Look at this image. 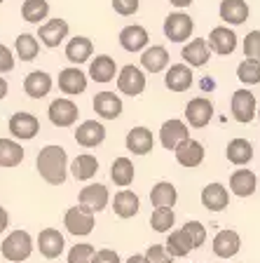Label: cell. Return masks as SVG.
<instances>
[{"label": "cell", "instance_id": "cell-1", "mask_svg": "<svg viewBox=\"0 0 260 263\" xmlns=\"http://www.w3.org/2000/svg\"><path fill=\"white\" fill-rule=\"evenodd\" d=\"M35 170H38L40 179L49 186H61L68 179V155H66L64 146L49 143L35 158Z\"/></svg>", "mask_w": 260, "mask_h": 263}, {"label": "cell", "instance_id": "cell-2", "mask_svg": "<svg viewBox=\"0 0 260 263\" xmlns=\"http://www.w3.org/2000/svg\"><path fill=\"white\" fill-rule=\"evenodd\" d=\"M33 247H35V242H33L28 230H12L0 245V254L10 263H22L33 254Z\"/></svg>", "mask_w": 260, "mask_h": 263}, {"label": "cell", "instance_id": "cell-3", "mask_svg": "<svg viewBox=\"0 0 260 263\" xmlns=\"http://www.w3.org/2000/svg\"><path fill=\"white\" fill-rule=\"evenodd\" d=\"M148 87V78L146 71L141 66L127 64L117 71V89L119 94H127V97H141Z\"/></svg>", "mask_w": 260, "mask_h": 263}, {"label": "cell", "instance_id": "cell-4", "mask_svg": "<svg viewBox=\"0 0 260 263\" xmlns=\"http://www.w3.org/2000/svg\"><path fill=\"white\" fill-rule=\"evenodd\" d=\"M64 226L71 235L87 237L94 230V212H89V209L82 207V204L68 207L64 214Z\"/></svg>", "mask_w": 260, "mask_h": 263}, {"label": "cell", "instance_id": "cell-5", "mask_svg": "<svg viewBox=\"0 0 260 263\" xmlns=\"http://www.w3.org/2000/svg\"><path fill=\"white\" fill-rule=\"evenodd\" d=\"M77 115H80V108L71 97L54 99L47 108V118L54 127H73L77 122Z\"/></svg>", "mask_w": 260, "mask_h": 263}, {"label": "cell", "instance_id": "cell-6", "mask_svg": "<svg viewBox=\"0 0 260 263\" xmlns=\"http://www.w3.org/2000/svg\"><path fill=\"white\" fill-rule=\"evenodd\" d=\"M162 31L167 35V40H171V43H185V40H190L192 31H195V22L185 12H171L164 19Z\"/></svg>", "mask_w": 260, "mask_h": 263}, {"label": "cell", "instance_id": "cell-7", "mask_svg": "<svg viewBox=\"0 0 260 263\" xmlns=\"http://www.w3.org/2000/svg\"><path fill=\"white\" fill-rule=\"evenodd\" d=\"M7 129H10L12 139H16V141H31V139L38 137L40 120L33 113L19 110V113H12L10 122H7Z\"/></svg>", "mask_w": 260, "mask_h": 263}, {"label": "cell", "instance_id": "cell-8", "mask_svg": "<svg viewBox=\"0 0 260 263\" xmlns=\"http://www.w3.org/2000/svg\"><path fill=\"white\" fill-rule=\"evenodd\" d=\"M230 110H232V118L242 125H249L251 120L258 113V101H255V94L251 89H237L232 94V101H230Z\"/></svg>", "mask_w": 260, "mask_h": 263}, {"label": "cell", "instance_id": "cell-9", "mask_svg": "<svg viewBox=\"0 0 260 263\" xmlns=\"http://www.w3.org/2000/svg\"><path fill=\"white\" fill-rule=\"evenodd\" d=\"M213 101L206 97H195L190 99L188 106H185V122H188L190 127H195V129H202V127H206L209 122H211L213 118Z\"/></svg>", "mask_w": 260, "mask_h": 263}, {"label": "cell", "instance_id": "cell-10", "mask_svg": "<svg viewBox=\"0 0 260 263\" xmlns=\"http://www.w3.org/2000/svg\"><path fill=\"white\" fill-rule=\"evenodd\" d=\"M68 31H71L68 22H66V19H59V16H54V19H47V22L40 24L38 35H35V38H40V43H43L45 47L54 49V47H59L66 38H68Z\"/></svg>", "mask_w": 260, "mask_h": 263}, {"label": "cell", "instance_id": "cell-11", "mask_svg": "<svg viewBox=\"0 0 260 263\" xmlns=\"http://www.w3.org/2000/svg\"><path fill=\"white\" fill-rule=\"evenodd\" d=\"M77 202H80L82 207H87L89 212L98 214L110 204V193L103 183H87L80 191V195H77Z\"/></svg>", "mask_w": 260, "mask_h": 263}, {"label": "cell", "instance_id": "cell-12", "mask_svg": "<svg viewBox=\"0 0 260 263\" xmlns=\"http://www.w3.org/2000/svg\"><path fill=\"white\" fill-rule=\"evenodd\" d=\"M185 139H190L188 122L178 120V118H171V120L162 122V127H159V143H162V148L176 151V146L183 143Z\"/></svg>", "mask_w": 260, "mask_h": 263}, {"label": "cell", "instance_id": "cell-13", "mask_svg": "<svg viewBox=\"0 0 260 263\" xmlns=\"http://www.w3.org/2000/svg\"><path fill=\"white\" fill-rule=\"evenodd\" d=\"M173 155H176V162H178L181 167H185V170H195V167H199V164L204 162L206 151L197 139H185L183 143L176 146Z\"/></svg>", "mask_w": 260, "mask_h": 263}, {"label": "cell", "instance_id": "cell-14", "mask_svg": "<svg viewBox=\"0 0 260 263\" xmlns=\"http://www.w3.org/2000/svg\"><path fill=\"white\" fill-rule=\"evenodd\" d=\"M206 45H209V49L216 52L218 57H228L237 49V33L228 26H216V28H211V33H209Z\"/></svg>", "mask_w": 260, "mask_h": 263}, {"label": "cell", "instance_id": "cell-15", "mask_svg": "<svg viewBox=\"0 0 260 263\" xmlns=\"http://www.w3.org/2000/svg\"><path fill=\"white\" fill-rule=\"evenodd\" d=\"M35 247H38V252L43 254L45 258L54 261V258H59L61 254H64L66 240L56 228H43L40 230V235H38V240H35Z\"/></svg>", "mask_w": 260, "mask_h": 263}, {"label": "cell", "instance_id": "cell-16", "mask_svg": "<svg viewBox=\"0 0 260 263\" xmlns=\"http://www.w3.org/2000/svg\"><path fill=\"white\" fill-rule=\"evenodd\" d=\"M211 249L218 258H232V256H237L239 249H242V237H239V233L232 228L218 230L211 242Z\"/></svg>", "mask_w": 260, "mask_h": 263}, {"label": "cell", "instance_id": "cell-17", "mask_svg": "<svg viewBox=\"0 0 260 263\" xmlns=\"http://www.w3.org/2000/svg\"><path fill=\"white\" fill-rule=\"evenodd\" d=\"M87 82L89 78L85 71H80V66H68L59 73V89L68 97H80L87 89Z\"/></svg>", "mask_w": 260, "mask_h": 263}, {"label": "cell", "instance_id": "cell-18", "mask_svg": "<svg viewBox=\"0 0 260 263\" xmlns=\"http://www.w3.org/2000/svg\"><path fill=\"white\" fill-rule=\"evenodd\" d=\"M119 45H122V49H127V52H143V49L148 47V43H150V35H148V31L141 26V24H129V26H125L122 31H119Z\"/></svg>", "mask_w": 260, "mask_h": 263}, {"label": "cell", "instance_id": "cell-19", "mask_svg": "<svg viewBox=\"0 0 260 263\" xmlns=\"http://www.w3.org/2000/svg\"><path fill=\"white\" fill-rule=\"evenodd\" d=\"M199 200L209 212H223L225 207H230V191L223 186V183L213 181V183H206V186L202 188Z\"/></svg>", "mask_w": 260, "mask_h": 263}, {"label": "cell", "instance_id": "cell-20", "mask_svg": "<svg viewBox=\"0 0 260 263\" xmlns=\"http://www.w3.org/2000/svg\"><path fill=\"white\" fill-rule=\"evenodd\" d=\"M192 68H190L188 64H171L167 68V76H164V85H167V89H171V92L181 94V92H188L190 87H192Z\"/></svg>", "mask_w": 260, "mask_h": 263}, {"label": "cell", "instance_id": "cell-21", "mask_svg": "<svg viewBox=\"0 0 260 263\" xmlns=\"http://www.w3.org/2000/svg\"><path fill=\"white\" fill-rule=\"evenodd\" d=\"M92 106L101 120H117L119 115H122V108H125L119 94H115V92H98L94 97Z\"/></svg>", "mask_w": 260, "mask_h": 263}, {"label": "cell", "instance_id": "cell-22", "mask_svg": "<svg viewBox=\"0 0 260 263\" xmlns=\"http://www.w3.org/2000/svg\"><path fill=\"white\" fill-rule=\"evenodd\" d=\"M125 146L129 153L134 155H148L155 148V137H152V132L148 127H131L127 132V139H125Z\"/></svg>", "mask_w": 260, "mask_h": 263}, {"label": "cell", "instance_id": "cell-23", "mask_svg": "<svg viewBox=\"0 0 260 263\" xmlns=\"http://www.w3.org/2000/svg\"><path fill=\"white\" fill-rule=\"evenodd\" d=\"M75 141L82 148H96L106 141V127L98 120H85L75 129Z\"/></svg>", "mask_w": 260, "mask_h": 263}, {"label": "cell", "instance_id": "cell-24", "mask_svg": "<svg viewBox=\"0 0 260 263\" xmlns=\"http://www.w3.org/2000/svg\"><path fill=\"white\" fill-rule=\"evenodd\" d=\"M110 204H113L115 216H119V219H134L136 214H138V209H141V197L136 195L134 191H129V188H122L119 193H115Z\"/></svg>", "mask_w": 260, "mask_h": 263}, {"label": "cell", "instance_id": "cell-25", "mask_svg": "<svg viewBox=\"0 0 260 263\" xmlns=\"http://www.w3.org/2000/svg\"><path fill=\"white\" fill-rule=\"evenodd\" d=\"M141 68L146 73H162L169 68V49L164 45H148L141 52Z\"/></svg>", "mask_w": 260, "mask_h": 263}, {"label": "cell", "instance_id": "cell-26", "mask_svg": "<svg viewBox=\"0 0 260 263\" xmlns=\"http://www.w3.org/2000/svg\"><path fill=\"white\" fill-rule=\"evenodd\" d=\"M181 57H183V64H188L190 68H202L211 59V49L206 45V38H195L183 47Z\"/></svg>", "mask_w": 260, "mask_h": 263}, {"label": "cell", "instance_id": "cell-27", "mask_svg": "<svg viewBox=\"0 0 260 263\" xmlns=\"http://www.w3.org/2000/svg\"><path fill=\"white\" fill-rule=\"evenodd\" d=\"M218 14L221 19L225 22V26H239V24H244L249 19L251 10L246 5V0H221V5H218Z\"/></svg>", "mask_w": 260, "mask_h": 263}, {"label": "cell", "instance_id": "cell-28", "mask_svg": "<svg viewBox=\"0 0 260 263\" xmlns=\"http://www.w3.org/2000/svg\"><path fill=\"white\" fill-rule=\"evenodd\" d=\"M54 87V80L47 71H33L24 78V92L31 99H45Z\"/></svg>", "mask_w": 260, "mask_h": 263}, {"label": "cell", "instance_id": "cell-29", "mask_svg": "<svg viewBox=\"0 0 260 263\" xmlns=\"http://www.w3.org/2000/svg\"><path fill=\"white\" fill-rule=\"evenodd\" d=\"M87 78H92L94 82L106 85V82H110V80L117 78V64H115V59L108 57V54L94 57L92 64H89V73H87Z\"/></svg>", "mask_w": 260, "mask_h": 263}, {"label": "cell", "instance_id": "cell-30", "mask_svg": "<svg viewBox=\"0 0 260 263\" xmlns=\"http://www.w3.org/2000/svg\"><path fill=\"white\" fill-rule=\"evenodd\" d=\"M94 54V45L87 35H75V38L68 40L66 45V59L71 61L73 66H80L85 61H89Z\"/></svg>", "mask_w": 260, "mask_h": 263}, {"label": "cell", "instance_id": "cell-31", "mask_svg": "<svg viewBox=\"0 0 260 263\" xmlns=\"http://www.w3.org/2000/svg\"><path fill=\"white\" fill-rule=\"evenodd\" d=\"M258 188V179L251 170H234L230 176V193L237 197H251Z\"/></svg>", "mask_w": 260, "mask_h": 263}, {"label": "cell", "instance_id": "cell-32", "mask_svg": "<svg viewBox=\"0 0 260 263\" xmlns=\"http://www.w3.org/2000/svg\"><path fill=\"white\" fill-rule=\"evenodd\" d=\"M225 158H228V162L237 164V167H244V164H249L253 160V143L242 137L232 139L228 143V148H225Z\"/></svg>", "mask_w": 260, "mask_h": 263}, {"label": "cell", "instance_id": "cell-33", "mask_svg": "<svg viewBox=\"0 0 260 263\" xmlns=\"http://www.w3.org/2000/svg\"><path fill=\"white\" fill-rule=\"evenodd\" d=\"M150 202L155 209L157 207L173 209V204L178 202V191H176V186H173L171 181H157L150 191Z\"/></svg>", "mask_w": 260, "mask_h": 263}, {"label": "cell", "instance_id": "cell-34", "mask_svg": "<svg viewBox=\"0 0 260 263\" xmlns=\"http://www.w3.org/2000/svg\"><path fill=\"white\" fill-rule=\"evenodd\" d=\"M134 176H136V170H134V162L129 158H115L113 164H110V179H113L115 186L119 188H129L134 183Z\"/></svg>", "mask_w": 260, "mask_h": 263}, {"label": "cell", "instance_id": "cell-35", "mask_svg": "<svg viewBox=\"0 0 260 263\" xmlns=\"http://www.w3.org/2000/svg\"><path fill=\"white\" fill-rule=\"evenodd\" d=\"M68 172H71L77 181H89V179H94L98 172V160L89 153H80L68 164Z\"/></svg>", "mask_w": 260, "mask_h": 263}, {"label": "cell", "instance_id": "cell-36", "mask_svg": "<svg viewBox=\"0 0 260 263\" xmlns=\"http://www.w3.org/2000/svg\"><path fill=\"white\" fill-rule=\"evenodd\" d=\"M24 148L16 139H0V167H19L24 162Z\"/></svg>", "mask_w": 260, "mask_h": 263}, {"label": "cell", "instance_id": "cell-37", "mask_svg": "<svg viewBox=\"0 0 260 263\" xmlns=\"http://www.w3.org/2000/svg\"><path fill=\"white\" fill-rule=\"evenodd\" d=\"M164 249L169 252V256L183 258V256H188V254L192 252V242H190L188 233H185L183 228L169 230V237H167V242H164Z\"/></svg>", "mask_w": 260, "mask_h": 263}, {"label": "cell", "instance_id": "cell-38", "mask_svg": "<svg viewBox=\"0 0 260 263\" xmlns=\"http://www.w3.org/2000/svg\"><path fill=\"white\" fill-rule=\"evenodd\" d=\"M14 52L22 61H33L40 52V40L33 33H19L14 40Z\"/></svg>", "mask_w": 260, "mask_h": 263}, {"label": "cell", "instance_id": "cell-39", "mask_svg": "<svg viewBox=\"0 0 260 263\" xmlns=\"http://www.w3.org/2000/svg\"><path fill=\"white\" fill-rule=\"evenodd\" d=\"M22 16L28 24H43L49 16V3L47 0H24L22 5Z\"/></svg>", "mask_w": 260, "mask_h": 263}, {"label": "cell", "instance_id": "cell-40", "mask_svg": "<svg viewBox=\"0 0 260 263\" xmlns=\"http://www.w3.org/2000/svg\"><path fill=\"white\" fill-rule=\"evenodd\" d=\"M173 223H176V214H173V209H169V207L152 209L150 228L155 230V233H169V230H173Z\"/></svg>", "mask_w": 260, "mask_h": 263}, {"label": "cell", "instance_id": "cell-41", "mask_svg": "<svg viewBox=\"0 0 260 263\" xmlns=\"http://www.w3.org/2000/svg\"><path fill=\"white\" fill-rule=\"evenodd\" d=\"M237 78L242 85H260V61L255 59H244L237 66Z\"/></svg>", "mask_w": 260, "mask_h": 263}, {"label": "cell", "instance_id": "cell-42", "mask_svg": "<svg viewBox=\"0 0 260 263\" xmlns=\"http://www.w3.org/2000/svg\"><path fill=\"white\" fill-rule=\"evenodd\" d=\"M94 252H96V249H94L92 245H87V242L73 245L71 252H68V263H92Z\"/></svg>", "mask_w": 260, "mask_h": 263}, {"label": "cell", "instance_id": "cell-43", "mask_svg": "<svg viewBox=\"0 0 260 263\" xmlns=\"http://www.w3.org/2000/svg\"><path fill=\"white\" fill-rule=\"evenodd\" d=\"M183 230L188 233L190 242H192V249H199L206 242V228L202 221H188V223L183 226Z\"/></svg>", "mask_w": 260, "mask_h": 263}, {"label": "cell", "instance_id": "cell-44", "mask_svg": "<svg viewBox=\"0 0 260 263\" xmlns=\"http://www.w3.org/2000/svg\"><path fill=\"white\" fill-rule=\"evenodd\" d=\"M244 57H246V59L260 61V31L246 33V38H244Z\"/></svg>", "mask_w": 260, "mask_h": 263}, {"label": "cell", "instance_id": "cell-45", "mask_svg": "<svg viewBox=\"0 0 260 263\" xmlns=\"http://www.w3.org/2000/svg\"><path fill=\"white\" fill-rule=\"evenodd\" d=\"M143 256H146V263H173V256H169L164 245H150Z\"/></svg>", "mask_w": 260, "mask_h": 263}, {"label": "cell", "instance_id": "cell-46", "mask_svg": "<svg viewBox=\"0 0 260 263\" xmlns=\"http://www.w3.org/2000/svg\"><path fill=\"white\" fill-rule=\"evenodd\" d=\"M138 7H141L138 0H113V10L122 16H134Z\"/></svg>", "mask_w": 260, "mask_h": 263}, {"label": "cell", "instance_id": "cell-47", "mask_svg": "<svg viewBox=\"0 0 260 263\" xmlns=\"http://www.w3.org/2000/svg\"><path fill=\"white\" fill-rule=\"evenodd\" d=\"M14 52H12L7 45L0 43V73H10L14 68Z\"/></svg>", "mask_w": 260, "mask_h": 263}, {"label": "cell", "instance_id": "cell-48", "mask_svg": "<svg viewBox=\"0 0 260 263\" xmlns=\"http://www.w3.org/2000/svg\"><path fill=\"white\" fill-rule=\"evenodd\" d=\"M92 263H122V258L115 249H96Z\"/></svg>", "mask_w": 260, "mask_h": 263}, {"label": "cell", "instance_id": "cell-49", "mask_svg": "<svg viewBox=\"0 0 260 263\" xmlns=\"http://www.w3.org/2000/svg\"><path fill=\"white\" fill-rule=\"evenodd\" d=\"M7 226H10V214H7L5 207H0V235L7 230Z\"/></svg>", "mask_w": 260, "mask_h": 263}, {"label": "cell", "instance_id": "cell-50", "mask_svg": "<svg viewBox=\"0 0 260 263\" xmlns=\"http://www.w3.org/2000/svg\"><path fill=\"white\" fill-rule=\"evenodd\" d=\"M169 3H171L173 7H178V10H183V7H190V5H192L195 0H169Z\"/></svg>", "mask_w": 260, "mask_h": 263}, {"label": "cell", "instance_id": "cell-51", "mask_svg": "<svg viewBox=\"0 0 260 263\" xmlns=\"http://www.w3.org/2000/svg\"><path fill=\"white\" fill-rule=\"evenodd\" d=\"M7 92H10V85H7L5 78H0V101L7 97Z\"/></svg>", "mask_w": 260, "mask_h": 263}, {"label": "cell", "instance_id": "cell-52", "mask_svg": "<svg viewBox=\"0 0 260 263\" xmlns=\"http://www.w3.org/2000/svg\"><path fill=\"white\" fill-rule=\"evenodd\" d=\"M125 263H146V256H143V254H131Z\"/></svg>", "mask_w": 260, "mask_h": 263}, {"label": "cell", "instance_id": "cell-53", "mask_svg": "<svg viewBox=\"0 0 260 263\" xmlns=\"http://www.w3.org/2000/svg\"><path fill=\"white\" fill-rule=\"evenodd\" d=\"M202 87H204V89H213V80H209V78H206V80H202Z\"/></svg>", "mask_w": 260, "mask_h": 263}, {"label": "cell", "instance_id": "cell-54", "mask_svg": "<svg viewBox=\"0 0 260 263\" xmlns=\"http://www.w3.org/2000/svg\"><path fill=\"white\" fill-rule=\"evenodd\" d=\"M255 115H258V118H260V106H258V113H255Z\"/></svg>", "mask_w": 260, "mask_h": 263}, {"label": "cell", "instance_id": "cell-55", "mask_svg": "<svg viewBox=\"0 0 260 263\" xmlns=\"http://www.w3.org/2000/svg\"><path fill=\"white\" fill-rule=\"evenodd\" d=\"M0 3H5V0H0Z\"/></svg>", "mask_w": 260, "mask_h": 263}]
</instances>
